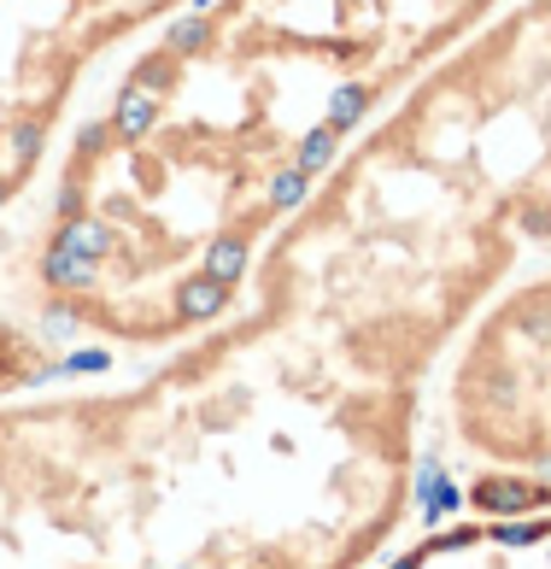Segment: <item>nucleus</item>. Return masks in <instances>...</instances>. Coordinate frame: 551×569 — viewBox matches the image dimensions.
<instances>
[{
  "label": "nucleus",
  "mask_w": 551,
  "mask_h": 569,
  "mask_svg": "<svg viewBox=\"0 0 551 569\" xmlns=\"http://www.w3.org/2000/svg\"><path fill=\"white\" fill-rule=\"evenodd\" d=\"M504 0H188L77 123L30 252L41 318L164 352L241 306L323 164Z\"/></svg>",
  "instance_id": "obj_1"
},
{
  "label": "nucleus",
  "mask_w": 551,
  "mask_h": 569,
  "mask_svg": "<svg viewBox=\"0 0 551 569\" xmlns=\"http://www.w3.org/2000/svg\"><path fill=\"white\" fill-rule=\"evenodd\" d=\"M417 463L422 388L241 300L130 382L0 399V569H370Z\"/></svg>",
  "instance_id": "obj_2"
},
{
  "label": "nucleus",
  "mask_w": 551,
  "mask_h": 569,
  "mask_svg": "<svg viewBox=\"0 0 551 569\" xmlns=\"http://www.w3.org/2000/svg\"><path fill=\"white\" fill-rule=\"evenodd\" d=\"M522 247H551V0H504L370 118L270 229L247 293L370 382L422 388Z\"/></svg>",
  "instance_id": "obj_3"
},
{
  "label": "nucleus",
  "mask_w": 551,
  "mask_h": 569,
  "mask_svg": "<svg viewBox=\"0 0 551 569\" xmlns=\"http://www.w3.org/2000/svg\"><path fill=\"white\" fill-rule=\"evenodd\" d=\"M188 0H0V212L30 194L106 53L153 36Z\"/></svg>",
  "instance_id": "obj_4"
},
{
  "label": "nucleus",
  "mask_w": 551,
  "mask_h": 569,
  "mask_svg": "<svg viewBox=\"0 0 551 569\" xmlns=\"http://www.w3.org/2000/svg\"><path fill=\"white\" fill-rule=\"evenodd\" d=\"M452 347V440L487 470H551V270L499 288Z\"/></svg>",
  "instance_id": "obj_5"
},
{
  "label": "nucleus",
  "mask_w": 551,
  "mask_h": 569,
  "mask_svg": "<svg viewBox=\"0 0 551 569\" xmlns=\"http://www.w3.org/2000/svg\"><path fill=\"white\" fill-rule=\"evenodd\" d=\"M48 370H53V347L41 341L36 329L0 323V399L30 393V388H36Z\"/></svg>",
  "instance_id": "obj_6"
}]
</instances>
